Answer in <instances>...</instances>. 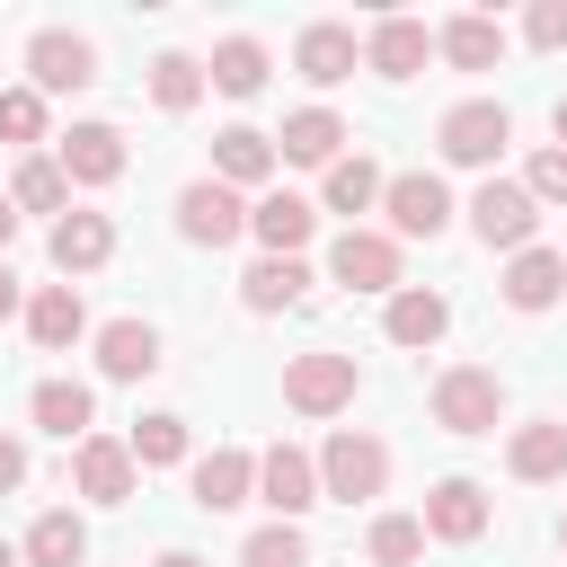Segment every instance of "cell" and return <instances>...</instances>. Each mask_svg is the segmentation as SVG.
Instances as JSON below:
<instances>
[{
  "mask_svg": "<svg viewBox=\"0 0 567 567\" xmlns=\"http://www.w3.org/2000/svg\"><path fill=\"white\" fill-rule=\"evenodd\" d=\"M381 478H390V452H381V434H354V425H337V434L319 443V496H337V505H363V496H381Z\"/></svg>",
  "mask_w": 567,
  "mask_h": 567,
  "instance_id": "6da1fadb",
  "label": "cell"
},
{
  "mask_svg": "<svg viewBox=\"0 0 567 567\" xmlns=\"http://www.w3.org/2000/svg\"><path fill=\"white\" fill-rule=\"evenodd\" d=\"M496 416H505V381L487 363H452L434 381V425L443 434H496Z\"/></svg>",
  "mask_w": 567,
  "mask_h": 567,
  "instance_id": "7a4b0ae2",
  "label": "cell"
},
{
  "mask_svg": "<svg viewBox=\"0 0 567 567\" xmlns=\"http://www.w3.org/2000/svg\"><path fill=\"white\" fill-rule=\"evenodd\" d=\"M434 142H443L452 168H496V151L514 142V115H505L496 97H461V106L434 124Z\"/></svg>",
  "mask_w": 567,
  "mask_h": 567,
  "instance_id": "3957f363",
  "label": "cell"
},
{
  "mask_svg": "<svg viewBox=\"0 0 567 567\" xmlns=\"http://www.w3.org/2000/svg\"><path fill=\"white\" fill-rule=\"evenodd\" d=\"M354 354H328V346H310V354H292L284 363V408H301V416H337V408H354Z\"/></svg>",
  "mask_w": 567,
  "mask_h": 567,
  "instance_id": "277c9868",
  "label": "cell"
},
{
  "mask_svg": "<svg viewBox=\"0 0 567 567\" xmlns=\"http://www.w3.org/2000/svg\"><path fill=\"white\" fill-rule=\"evenodd\" d=\"M470 230L487 239V248H532V230H540V204H532V186H514V177H487L478 195H470Z\"/></svg>",
  "mask_w": 567,
  "mask_h": 567,
  "instance_id": "5b68a950",
  "label": "cell"
},
{
  "mask_svg": "<svg viewBox=\"0 0 567 567\" xmlns=\"http://www.w3.org/2000/svg\"><path fill=\"white\" fill-rule=\"evenodd\" d=\"M381 213H390V239H434L452 221V195H443L434 168H408V177L381 186Z\"/></svg>",
  "mask_w": 567,
  "mask_h": 567,
  "instance_id": "8992f818",
  "label": "cell"
},
{
  "mask_svg": "<svg viewBox=\"0 0 567 567\" xmlns=\"http://www.w3.org/2000/svg\"><path fill=\"white\" fill-rule=\"evenodd\" d=\"M177 230H186L195 248H230V239L248 230V204H239V186H221V177H195V186L177 195Z\"/></svg>",
  "mask_w": 567,
  "mask_h": 567,
  "instance_id": "52a82bcc",
  "label": "cell"
},
{
  "mask_svg": "<svg viewBox=\"0 0 567 567\" xmlns=\"http://www.w3.org/2000/svg\"><path fill=\"white\" fill-rule=\"evenodd\" d=\"M27 71H35V97H71V89H89V80H97V44H89V35H62V27H44V35L27 44Z\"/></svg>",
  "mask_w": 567,
  "mask_h": 567,
  "instance_id": "ba28073f",
  "label": "cell"
},
{
  "mask_svg": "<svg viewBox=\"0 0 567 567\" xmlns=\"http://www.w3.org/2000/svg\"><path fill=\"white\" fill-rule=\"evenodd\" d=\"M328 275H337L346 292H399V239H390V230H346V239L328 248Z\"/></svg>",
  "mask_w": 567,
  "mask_h": 567,
  "instance_id": "9c48e42d",
  "label": "cell"
},
{
  "mask_svg": "<svg viewBox=\"0 0 567 567\" xmlns=\"http://www.w3.org/2000/svg\"><path fill=\"white\" fill-rule=\"evenodd\" d=\"M257 496L275 505V523H301V514L319 505V461H310L301 443H275V452L257 461Z\"/></svg>",
  "mask_w": 567,
  "mask_h": 567,
  "instance_id": "30bf717a",
  "label": "cell"
},
{
  "mask_svg": "<svg viewBox=\"0 0 567 567\" xmlns=\"http://www.w3.org/2000/svg\"><path fill=\"white\" fill-rule=\"evenodd\" d=\"M53 159H62L71 186H115V177H124V133H115V124H71V133L53 142Z\"/></svg>",
  "mask_w": 567,
  "mask_h": 567,
  "instance_id": "8fae6325",
  "label": "cell"
},
{
  "mask_svg": "<svg viewBox=\"0 0 567 567\" xmlns=\"http://www.w3.org/2000/svg\"><path fill=\"white\" fill-rule=\"evenodd\" d=\"M133 443H115V434H89L80 452H71V478H80V496H97V505H124L133 496Z\"/></svg>",
  "mask_w": 567,
  "mask_h": 567,
  "instance_id": "7c38bea8",
  "label": "cell"
},
{
  "mask_svg": "<svg viewBox=\"0 0 567 567\" xmlns=\"http://www.w3.org/2000/svg\"><path fill=\"white\" fill-rule=\"evenodd\" d=\"M292 62H301V80L310 89H337V80H354V27H337V18H319V27H301V44H292Z\"/></svg>",
  "mask_w": 567,
  "mask_h": 567,
  "instance_id": "4fadbf2b",
  "label": "cell"
},
{
  "mask_svg": "<svg viewBox=\"0 0 567 567\" xmlns=\"http://www.w3.org/2000/svg\"><path fill=\"white\" fill-rule=\"evenodd\" d=\"M275 159H301V168H337V159H346V124H337L328 106H301V115H284V133H275Z\"/></svg>",
  "mask_w": 567,
  "mask_h": 567,
  "instance_id": "5bb4252c",
  "label": "cell"
},
{
  "mask_svg": "<svg viewBox=\"0 0 567 567\" xmlns=\"http://www.w3.org/2000/svg\"><path fill=\"white\" fill-rule=\"evenodd\" d=\"M97 372H106V381L159 372V328H151V319H106V328H97Z\"/></svg>",
  "mask_w": 567,
  "mask_h": 567,
  "instance_id": "9a60e30c",
  "label": "cell"
},
{
  "mask_svg": "<svg viewBox=\"0 0 567 567\" xmlns=\"http://www.w3.org/2000/svg\"><path fill=\"white\" fill-rule=\"evenodd\" d=\"M487 514H496V505H487L478 478H443V487L425 496V532H434V540H478Z\"/></svg>",
  "mask_w": 567,
  "mask_h": 567,
  "instance_id": "2e32d148",
  "label": "cell"
},
{
  "mask_svg": "<svg viewBox=\"0 0 567 567\" xmlns=\"http://www.w3.org/2000/svg\"><path fill=\"white\" fill-rule=\"evenodd\" d=\"M434 44H443V62H452V71H496V62H505V27H496V18H478V9L443 18V27H434Z\"/></svg>",
  "mask_w": 567,
  "mask_h": 567,
  "instance_id": "e0dca14e",
  "label": "cell"
},
{
  "mask_svg": "<svg viewBox=\"0 0 567 567\" xmlns=\"http://www.w3.org/2000/svg\"><path fill=\"white\" fill-rule=\"evenodd\" d=\"M425 53H434L425 18H381V27H372V44H363V62H372L381 80H416V71H425Z\"/></svg>",
  "mask_w": 567,
  "mask_h": 567,
  "instance_id": "ac0fdd59",
  "label": "cell"
},
{
  "mask_svg": "<svg viewBox=\"0 0 567 567\" xmlns=\"http://www.w3.org/2000/svg\"><path fill=\"white\" fill-rule=\"evenodd\" d=\"M213 177H221V186H266V177H275V133H257V124L213 133Z\"/></svg>",
  "mask_w": 567,
  "mask_h": 567,
  "instance_id": "d6986e66",
  "label": "cell"
},
{
  "mask_svg": "<svg viewBox=\"0 0 567 567\" xmlns=\"http://www.w3.org/2000/svg\"><path fill=\"white\" fill-rule=\"evenodd\" d=\"M248 230L266 239V257H301L310 230H319V213H310L301 195H257V204H248Z\"/></svg>",
  "mask_w": 567,
  "mask_h": 567,
  "instance_id": "ffe728a7",
  "label": "cell"
},
{
  "mask_svg": "<svg viewBox=\"0 0 567 567\" xmlns=\"http://www.w3.org/2000/svg\"><path fill=\"white\" fill-rule=\"evenodd\" d=\"M44 248H53V266H62V275H89V266H106V257H115V221H106V213H62Z\"/></svg>",
  "mask_w": 567,
  "mask_h": 567,
  "instance_id": "44dd1931",
  "label": "cell"
},
{
  "mask_svg": "<svg viewBox=\"0 0 567 567\" xmlns=\"http://www.w3.org/2000/svg\"><path fill=\"white\" fill-rule=\"evenodd\" d=\"M248 496H257V461H248V452L221 443V452L195 461V505H204V514H230V505H248Z\"/></svg>",
  "mask_w": 567,
  "mask_h": 567,
  "instance_id": "7402d4cb",
  "label": "cell"
},
{
  "mask_svg": "<svg viewBox=\"0 0 567 567\" xmlns=\"http://www.w3.org/2000/svg\"><path fill=\"white\" fill-rule=\"evenodd\" d=\"M27 337H35L44 354L80 346V337H89V310H80V292H71V284H44V292L27 301Z\"/></svg>",
  "mask_w": 567,
  "mask_h": 567,
  "instance_id": "603a6c76",
  "label": "cell"
},
{
  "mask_svg": "<svg viewBox=\"0 0 567 567\" xmlns=\"http://www.w3.org/2000/svg\"><path fill=\"white\" fill-rule=\"evenodd\" d=\"M558 292H567V257H558V248H523V257L505 266V301H514V310H549Z\"/></svg>",
  "mask_w": 567,
  "mask_h": 567,
  "instance_id": "cb8c5ba5",
  "label": "cell"
},
{
  "mask_svg": "<svg viewBox=\"0 0 567 567\" xmlns=\"http://www.w3.org/2000/svg\"><path fill=\"white\" fill-rule=\"evenodd\" d=\"M452 328V301L443 292H425V284H399L390 292V346H434Z\"/></svg>",
  "mask_w": 567,
  "mask_h": 567,
  "instance_id": "d4e9b609",
  "label": "cell"
},
{
  "mask_svg": "<svg viewBox=\"0 0 567 567\" xmlns=\"http://www.w3.org/2000/svg\"><path fill=\"white\" fill-rule=\"evenodd\" d=\"M301 292H310V266H301V257H257V266L239 275V301H248V310H292Z\"/></svg>",
  "mask_w": 567,
  "mask_h": 567,
  "instance_id": "484cf974",
  "label": "cell"
},
{
  "mask_svg": "<svg viewBox=\"0 0 567 567\" xmlns=\"http://www.w3.org/2000/svg\"><path fill=\"white\" fill-rule=\"evenodd\" d=\"M27 408H35V425H44V434H62V443H89V416H97V399H89L80 381H35V399H27Z\"/></svg>",
  "mask_w": 567,
  "mask_h": 567,
  "instance_id": "4316f807",
  "label": "cell"
},
{
  "mask_svg": "<svg viewBox=\"0 0 567 567\" xmlns=\"http://www.w3.org/2000/svg\"><path fill=\"white\" fill-rule=\"evenodd\" d=\"M505 470L514 478H567V425H514V443H505Z\"/></svg>",
  "mask_w": 567,
  "mask_h": 567,
  "instance_id": "83f0119b",
  "label": "cell"
},
{
  "mask_svg": "<svg viewBox=\"0 0 567 567\" xmlns=\"http://www.w3.org/2000/svg\"><path fill=\"white\" fill-rule=\"evenodd\" d=\"M27 558H35V567H80V558H89V523H80L71 505L35 514V532H27Z\"/></svg>",
  "mask_w": 567,
  "mask_h": 567,
  "instance_id": "f1b7e54d",
  "label": "cell"
},
{
  "mask_svg": "<svg viewBox=\"0 0 567 567\" xmlns=\"http://www.w3.org/2000/svg\"><path fill=\"white\" fill-rule=\"evenodd\" d=\"M9 204L18 213H71V177H62V159H18V177H9Z\"/></svg>",
  "mask_w": 567,
  "mask_h": 567,
  "instance_id": "f546056e",
  "label": "cell"
},
{
  "mask_svg": "<svg viewBox=\"0 0 567 567\" xmlns=\"http://www.w3.org/2000/svg\"><path fill=\"white\" fill-rule=\"evenodd\" d=\"M213 89H221V97H257V89H266V44H257V35L213 44Z\"/></svg>",
  "mask_w": 567,
  "mask_h": 567,
  "instance_id": "4dcf8cb0",
  "label": "cell"
},
{
  "mask_svg": "<svg viewBox=\"0 0 567 567\" xmlns=\"http://www.w3.org/2000/svg\"><path fill=\"white\" fill-rule=\"evenodd\" d=\"M381 186H390V177H381L363 151H346V159L328 168V213H372V204H381Z\"/></svg>",
  "mask_w": 567,
  "mask_h": 567,
  "instance_id": "1f68e13d",
  "label": "cell"
},
{
  "mask_svg": "<svg viewBox=\"0 0 567 567\" xmlns=\"http://www.w3.org/2000/svg\"><path fill=\"white\" fill-rule=\"evenodd\" d=\"M204 80H213V71H204V62H186V53H159V62H151V97H159L168 115H186V106L204 97Z\"/></svg>",
  "mask_w": 567,
  "mask_h": 567,
  "instance_id": "d6a6232c",
  "label": "cell"
},
{
  "mask_svg": "<svg viewBox=\"0 0 567 567\" xmlns=\"http://www.w3.org/2000/svg\"><path fill=\"white\" fill-rule=\"evenodd\" d=\"M133 461H142V470H177V461H186V416H168V408L142 416V425H133Z\"/></svg>",
  "mask_w": 567,
  "mask_h": 567,
  "instance_id": "836d02e7",
  "label": "cell"
},
{
  "mask_svg": "<svg viewBox=\"0 0 567 567\" xmlns=\"http://www.w3.org/2000/svg\"><path fill=\"white\" fill-rule=\"evenodd\" d=\"M239 567H310L301 523H266V532H248V540H239Z\"/></svg>",
  "mask_w": 567,
  "mask_h": 567,
  "instance_id": "e575fe53",
  "label": "cell"
},
{
  "mask_svg": "<svg viewBox=\"0 0 567 567\" xmlns=\"http://www.w3.org/2000/svg\"><path fill=\"white\" fill-rule=\"evenodd\" d=\"M363 549H372V558H381V567H408V558H416V549H425V514H381V523H372V540H363Z\"/></svg>",
  "mask_w": 567,
  "mask_h": 567,
  "instance_id": "d590c367",
  "label": "cell"
},
{
  "mask_svg": "<svg viewBox=\"0 0 567 567\" xmlns=\"http://www.w3.org/2000/svg\"><path fill=\"white\" fill-rule=\"evenodd\" d=\"M0 142H44V97L35 89H0Z\"/></svg>",
  "mask_w": 567,
  "mask_h": 567,
  "instance_id": "8d00e7d4",
  "label": "cell"
},
{
  "mask_svg": "<svg viewBox=\"0 0 567 567\" xmlns=\"http://www.w3.org/2000/svg\"><path fill=\"white\" fill-rule=\"evenodd\" d=\"M523 186H532V204H567V151H558V142H549V151H532Z\"/></svg>",
  "mask_w": 567,
  "mask_h": 567,
  "instance_id": "74e56055",
  "label": "cell"
},
{
  "mask_svg": "<svg viewBox=\"0 0 567 567\" xmlns=\"http://www.w3.org/2000/svg\"><path fill=\"white\" fill-rule=\"evenodd\" d=\"M523 35H532L540 53H549V44H567V0H532V9H523Z\"/></svg>",
  "mask_w": 567,
  "mask_h": 567,
  "instance_id": "f35d334b",
  "label": "cell"
},
{
  "mask_svg": "<svg viewBox=\"0 0 567 567\" xmlns=\"http://www.w3.org/2000/svg\"><path fill=\"white\" fill-rule=\"evenodd\" d=\"M9 487H27V443H18V434H0V496H9Z\"/></svg>",
  "mask_w": 567,
  "mask_h": 567,
  "instance_id": "ab89813d",
  "label": "cell"
},
{
  "mask_svg": "<svg viewBox=\"0 0 567 567\" xmlns=\"http://www.w3.org/2000/svg\"><path fill=\"white\" fill-rule=\"evenodd\" d=\"M18 310V275H9V257H0V319Z\"/></svg>",
  "mask_w": 567,
  "mask_h": 567,
  "instance_id": "60d3db41",
  "label": "cell"
},
{
  "mask_svg": "<svg viewBox=\"0 0 567 567\" xmlns=\"http://www.w3.org/2000/svg\"><path fill=\"white\" fill-rule=\"evenodd\" d=\"M9 230H18V204H9V195H0V248H9Z\"/></svg>",
  "mask_w": 567,
  "mask_h": 567,
  "instance_id": "b9f144b4",
  "label": "cell"
},
{
  "mask_svg": "<svg viewBox=\"0 0 567 567\" xmlns=\"http://www.w3.org/2000/svg\"><path fill=\"white\" fill-rule=\"evenodd\" d=\"M159 567H204V558H195V549H168V558H159Z\"/></svg>",
  "mask_w": 567,
  "mask_h": 567,
  "instance_id": "7bdbcfd3",
  "label": "cell"
},
{
  "mask_svg": "<svg viewBox=\"0 0 567 567\" xmlns=\"http://www.w3.org/2000/svg\"><path fill=\"white\" fill-rule=\"evenodd\" d=\"M558 151H567V97H558Z\"/></svg>",
  "mask_w": 567,
  "mask_h": 567,
  "instance_id": "ee69618b",
  "label": "cell"
},
{
  "mask_svg": "<svg viewBox=\"0 0 567 567\" xmlns=\"http://www.w3.org/2000/svg\"><path fill=\"white\" fill-rule=\"evenodd\" d=\"M0 567H18V549H9V540H0Z\"/></svg>",
  "mask_w": 567,
  "mask_h": 567,
  "instance_id": "f6af8a7d",
  "label": "cell"
},
{
  "mask_svg": "<svg viewBox=\"0 0 567 567\" xmlns=\"http://www.w3.org/2000/svg\"><path fill=\"white\" fill-rule=\"evenodd\" d=\"M558 549H567V523H558Z\"/></svg>",
  "mask_w": 567,
  "mask_h": 567,
  "instance_id": "bcb514c9",
  "label": "cell"
}]
</instances>
